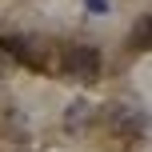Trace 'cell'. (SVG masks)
Instances as JSON below:
<instances>
[{
  "label": "cell",
  "instance_id": "cell-1",
  "mask_svg": "<svg viewBox=\"0 0 152 152\" xmlns=\"http://www.w3.org/2000/svg\"><path fill=\"white\" fill-rule=\"evenodd\" d=\"M104 124L112 132V140H120L124 148H136L148 136V116L136 104H108L104 108Z\"/></svg>",
  "mask_w": 152,
  "mask_h": 152
},
{
  "label": "cell",
  "instance_id": "cell-7",
  "mask_svg": "<svg viewBox=\"0 0 152 152\" xmlns=\"http://www.w3.org/2000/svg\"><path fill=\"white\" fill-rule=\"evenodd\" d=\"M84 4H88L96 16H100V12H108V0H84Z\"/></svg>",
  "mask_w": 152,
  "mask_h": 152
},
{
  "label": "cell",
  "instance_id": "cell-4",
  "mask_svg": "<svg viewBox=\"0 0 152 152\" xmlns=\"http://www.w3.org/2000/svg\"><path fill=\"white\" fill-rule=\"evenodd\" d=\"M92 116H96V108H92L88 100H72V104L64 108V128L76 136V132H84V128L92 124Z\"/></svg>",
  "mask_w": 152,
  "mask_h": 152
},
{
  "label": "cell",
  "instance_id": "cell-6",
  "mask_svg": "<svg viewBox=\"0 0 152 152\" xmlns=\"http://www.w3.org/2000/svg\"><path fill=\"white\" fill-rule=\"evenodd\" d=\"M128 44L136 48V52H148V48H152V16H140V20L132 24V36H128Z\"/></svg>",
  "mask_w": 152,
  "mask_h": 152
},
{
  "label": "cell",
  "instance_id": "cell-3",
  "mask_svg": "<svg viewBox=\"0 0 152 152\" xmlns=\"http://www.w3.org/2000/svg\"><path fill=\"white\" fill-rule=\"evenodd\" d=\"M0 48H4L8 56H16L20 64H32V68L40 64V48L32 44V40H24V36H4V40H0Z\"/></svg>",
  "mask_w": 152,
  "mask_h": 152
},
{
  "label": "cell",
  "instance_id": "cell-2",
  "mask_svg": "<svg viewBox=\"0 0 152 152\" xmlns=\"http://www.w3.org/2000/svg\"><path fill=\"white\" fill-rule=\"evenodd\" d=\"M60 72L68 76V80H96L100 76V52L96 48H88V44H72V48H64V56H60Z\"/></svg>",
  "mask_w": 152,
  "mask_h": 152
},
{
  "label": "cell",
  "instance_id": "cell-5",
  "mask_svg": "<svg viewBox=\"0 0 152 152\" xmlns=\"http://www.w3.org/2000/svg\"><path fill=\"white\" fill-rule=\"evenodd\" d=\"M0 132H8L12 140H24V136H28V124H24L20 108H4V112H0Z\"/></svg>",
  "mask_w": 152,
  "mask_h": 152
}]
</instances>
